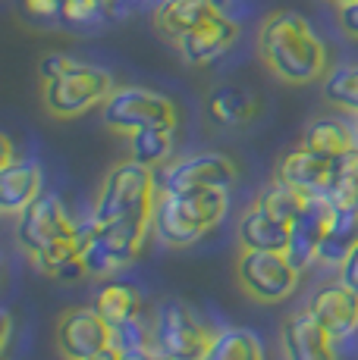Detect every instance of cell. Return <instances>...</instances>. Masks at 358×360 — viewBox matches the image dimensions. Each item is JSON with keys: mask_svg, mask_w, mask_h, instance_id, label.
Listing matches in <instances>:
<instances>
[{"mask_svg": "<svg viewBox=\"0 0 358 360\" xmlns=\"http://www.w3.org/2000/svg\"><path fill=\"white\" fill-rule=\"evenodd\" d=\"M113 79L101 66L75 63L63 75L51 82H41V101L44 110L57 120H75L94 107H104V101L113 94Z\"/></svg>", "mask_w": 358, "mask_h": 360, "instance_id": "obj_6", "label": "cell"}, {"mask_svg": "<svg viewBox=\"0 0 358 360\" xmlns=\"http://www.w3.org/2000/svg\"><path fill=\"white\" fill-rule=\"evenodd\" d=\"M54 338L66 360H88L110 348V323L94 307H70L57 316Z\"/></svg>", "mask_w": 358, "mask_h": 360, "instance_id": "obj_10", "label": "cell"}, {"mask_svg": "<svg viewBox=\"0 0 358 360\" xmlns=\"http://www.w3.org/2000/svg\"><path fill=\"white\" fill-rule=\"evenodd\" d=\"M92 307L104 316L110 326H116V323H126L132 316H142V295H139V288L126 285V282H107L94 295Z\"/></svg>", "mask_w": 358, "mask_h": 360, "instance_id": "obj_24", "label": "cell"}, {"mask_svg": "<svg viewBox=\"0 0 358 360\" xmlns=\"http://www.w3.org/2000/svg\"><path fill=\"white\" fill-rule=\"evenodd\" d=\"M23 6L35 19H60L63 13V0H23Z\"/></svg>", "mask_w": 358, "mask_h": 360, "instance_id": "obj_33", "label": "cell"}, {"mask_svg": "<svg viewBox=\"0 0 358 360\" xmlns=\"http://www.w3.org/2000/svg\"><path fill=\"white\" fill-rule=\"evenodd\" d=\"M299 269L286 251H239L236 282L252 301L280 304L299 288Z\"/></svg>", "mask_w": 358, "mask_h": 360, "instance_id": "obj_8", "label": "cell"}, {"mask_svg": "<svg viewBox=\"0 0 358 360\" xmlns=\"http://www.w3.org/2000/svg\"><path fill=\"white\" fill-rule=\"evenodd\" d=\"M204 360H264V348L252 329L226 326L214 332V342H211Z\"/></svg>", "mask_w": 358, "mask_h": 360, "instance_id": "obj_25", "label": "cell"}, {"mask_svg": "<svg viewBox=\"0 0 358 360\" xmlns=\"http://www.w3.org/2000/svg\"><path fill=\"white\" fill-rule=\"evenodd\" d=\"M79 232V223L66 213L63 200L57 195H41L35 204H29L23 213H19V223H16V238L19 248L25 254H38L41 248H47L51 241L63 238V235Z\"/></svg>", "mask_w": 358, "mask_h": 360, "instance_id": "obj_11", "label": "cell"}, {"mask_svg": "<svg viewBox=\"0 0 358 360\" xmlns=\"http://www.w3.org/2000/svg\"><path fill=\"white\" fill-rule=\"evenodd\" d=\"M327 200L333 207H355L358 204V144L333 157Z\"/></svg>", "mask_w": 358, "mask_h": 360, "instance_id": "obj_27", "label": "cell"}, {"mask_svg": "<svg viewBox=\"0 0 358 360\" xmlns=\"http://www.w3.org/2000/svg\"><path fill=\"white\" fill-rule=\"evenodd\" d=\"M101 122L104 129L116 131V135H132L139 129L148 126H179V113L176 103L163 94L151 91V88L139 85H126V88H113V94L104 101L101 107Z\"/></svg>", "mask_w": 358, "mask_h": 360, "instance_id": "obj_7", "label": "cell"}, {"mask_svg": "<svg viewBox=\"0 0 358 360\" xmlns=\"http://www.w3.org/2000/svg\"><path fill=\"white\" fill-rule=\"evenodd\" d=\"M336 4V10H340V6H349V4H358V0H333Z\"/></svg>", "mask_w": 358, "mask_h": 360, "instance_id": "obj_38", "label": "cell"}, {"mask_svg": "<svg viewBox=\"0 0 358 360\" xmlns=\"http://www.w3.org/2000/svg\"><path fill=\"white\" fill-rule=\"evenodd\" d=\"M110 10L107 0H63V19L66 25H75V29H85V25H94L101 16Z\"/></svg>", "mask_w": 358, "mask_h": 360, "instance_id": "obj_31", "label": "cell"}, {"mask_svg": "<svg viewBox=\"0 0 358 360\" xmlns=\"http://www.w3.org/2000/svg\"><path fill=\"white\" fill-rule=\"evenodd\" d=\"M161 195L157 172L135 163L132 157L116 163L104 176L92 219L94 223H139L151 226L154 200Z\"/></svg>", "mask_w": 358, "mask_h": 360, "instance_id": "obj_3", "label": "cell"}, {"mask_svg": "<svg viewBox=\"0 0 358 360\" xmlns=\"http://www.w3.org/2000/svg\"><path fill=\"white\" fill-rule=\"evenodd\" d=\"M352 129H355V144H358V116H355V126Z\"/></svg>", "mask_w": 358, "mask_h": 360, "instance_id": "obj_39", "label": "cell"}, {"mask_svg": "<svg viewBox=\"0 0 358 360\" xmlns=\"http://www.w3.org/2000/svg\"><path fill=\"white\" fill-rule=\"evenodd\" d=\"M239 248L245 251H286L289 248V226L267 217L261 207H249L239 219Z\"/></svg>", "mask_w": 358, "mask_h": 360, "instance_id": "obj_19", "label": "cell"}, {"mask_svg": "<svg viewBox=\"0 0 358 360\" xmlns=\"http://www.w3.org/2000/svg\"><path fill=\"white\" fill-rule=\"evenodd\" d=\"M44 176L35 160H13L10 166L0 169V210L6 217H19L29 204L44 195L41 191Z\"/></svg>", "mask_w": 358, "mask_h": 360, "instance_id": "obj_17", "label": "cell"}, {"mask_svg": "<svg viewBox=\"0 0 358 360\" xmlns=\"http://www.w3.org/2000/svg\"><path fill=\"white\" fill-rule=\"evenodd\" d=\"M239 179V166L226 154L204 150L183 160H170L157 176L161 191H192V188H223L230 191Z\"/></svg>", "mask_w": 358, "mask_h": 360, "instance_id": "obj_9", "label": "cell"}, {"mask_svg": "<svg viewBox=\"0 0 358 360\" xmlns=\"http://www.w3.org/2000/svg\"><path fill=\"white\" fill-rule=\"evenodd\" d=\"M330 172H333V160L308 150L305 144L289 150L277 166V179H283L286 185H292V188L302 191L305 198H327Z\"/></svg>", "mask_w": 358, "mask_h": 360, "instance_id": "obj_16", "label": "cell"}, {"mask_svg": "<svg viewBox=\"0 0 358 360\" xmlns=\"http://www.w3.org/2000/svg\"><path fill=\"white\" fill-rule=\"evenodd\" d=\"M214 332L189 304L163 301L151 316V335H154L157 357L167 360H204Z\"/></svg>", "mask_w": 358, "mask_h": 360, "instance_id": "obj_5", "label": "cell"}, {"mask_svg": "<svg viewBox=\"0 0 358 360\" xmlns=\"http://www.w3.org/2000/svg\"><path fill=\"white\" fill-rule=\"evenodd\" d=\"M323 98L342 113L358 116V63H342L330 69L323 79Z\"/></svg>", "mask_w": 358, "mask_h": 360, "instance_id": "obj_28", "label": "cell"}, {"mask_svg": "<svg viewBox=\"0 0 358 360\" xmlns=\"http://www.w3.org/2000/svg\"><path fill=\"white\" fill-rule=\"evenodd\" d=\"M110 348L116 354L123 351H135V348H154V335H151V323L144 316H132L126 323L110 326Z\"/></svg>", "mask_w": 358, "mask_h": 360, "instance_id": "obj_30", "label": "cell"}, {"mask_svg": "<svg viewBox=\"0 0 358 360\" xmlns=\"http://www.w3.org/2000/svg\"><path fill=\"white\" fill-rule=\"evenodd\" d=\"M226 210H230V191L223 188L161 191L154 200L151 235L167 248H189L220 226Z\"/></svg>", "mask_w": 358, "mask_h": 360, "instance_id": "obj_2", "label": "cell"}, {"mask_svg": "<svg viewBox=\"0 0 358 360\" xmlns=\"http://www.w3.org/2000/svg\"><path fill=\"white\" fill-rule=\"evenodd\" d=\"M340 25L352 41H358V4L340 6Z\"/></svg>", "mask_w": 358, "mask_h": 360, "instance_id": "obj_35", "label": "cell"}, {"mask_svg": "<svg viewBox=\"0 0 358 360\" xmlns=\"http://www.w3.org/2000/svg\"><path fill=\"white\" fill-rule=\"evenodd\" d=\"M340 282H346L349 288L358 292V245L352 248V254L340 263Z\"/></svg>", "mask_w": 358, "mask_h": 360, "instance_id": "obj_34", "label": "cell"}, {"mask_svg": "<svg viewBox=\"0 0 358 360\" xmlns=\"http://www.w3.org/2000/svg\"><path fill=\"white\" fill-rule=\"evenodd\" d=\"M239 38V22L230 19L226 13H217L208 22L195 25L176 41L179 57L189 66H211L214 60H220Z\"/></svg>", "mask_w": 358, "mask_h": 360, "instance_id": "obj_13", "label": "cell"}, {"mask_svg": "<svg viewBox=\"0 0 358 360\" xmlns=\"http://www.w3.org/2000/svg\"><path fill=\"white\" fill-rule=\"evenodd\" d=\"M302 144H305L308 150H314V154H323L333 160V157H340L342 150H349L355 144V129L333 120V116H321V120L305 126Z\"/></svg>", "mask_w": 358, "mask_h": 360, "instance_id": "obj_23", "label": "cell"}, {"mask_svg": "<svg viewBox=\"0 0 358 360\" xmlns=\"http://www.w3.org/2000/svg\"><path fill=\"white\" fill-rule=\"evenodd\" d=\"M258 57L286 85H311L327 72V47L305 16L273 13L258 29Z\"/></svg>", "mask_w": 358, "mask_h": 360, "instance_id": "obj_1", "label": "cell"}, {"mask_svg": "<svg viewBox=\"0 0 358 360\" xmlns=\"http://www.w3.org/2000/svg\"><path fill=\"white\" fill-rule=\"evenodd\" d=\"M336 207L327 198H308V204L302 207V213L289 223V248L286 257L295 263V269H308L311 263H318L321 241L330 229V219H333Z\"/></svg>", "mask_w": 358, "mask_h": 360, "instance_id": "obj_12", "label": "cell"}, {"mask_svg": "<svg viewBox=\"0 0 358 360\" xmlns=\"http://www.w3.org/2000/svg\"><path fill=\"white\" fill-rule=\"evenodd\" d=\"M0 148H4V157H0V169H4V166L13 163V141L4 135V138H0Z\"/></svg>", "mask_w": 358, "mask_h": 360, "instance_id": "obj_36", "label": "cell"}, {"mask_svg": "<svg viewBox=\"0 0 358 360\" xmlns=\"http://www.w3.org/2000/svg\"><path fill=\"white\" fill-rule=\"evenodd\" d=\"M308 314L321 323L336 342L349 338L358 329V292L349 288L346 282H330L321 285L308 301Z\"/></svg>", "mask_w": 358, "mask_h": 360, "instance_id": "obj_14", "label": "cell"}, {"mask_svg": "<svg viewBox=\"0 0 358 360\" xmlns=\"http://www.w3.org/2000/svg\"><path fill=\"white\" fill-rule=\"evenodd\" d=\"M79 251H82V238H79V232H73V235H63V238H57V241H51L47 248H41L38 254H32V263H35V269L38 273H44V276H60L70 263L79 260Z\"/></svg>", "mask_w": 358, "mask_h": 360, "instance_id": "obj_29", "label": "cell"}, {"mask_svg": "<svg viewBox=\"0 0 358 360\" xmlns=\"http://www.w3.org/2000/svg\"><path fill=\"white\" fill-rule=\"evenodd\" d=\"M217 13H223V0H161L154 10V25L170 41H179L189 29L208 22Z\"/></svg>", "mask_w": 358, "mask_h": 360, "instance_id": "obj_18", "label": "cell"}, {"mask_svg": "<svg viewBox=\"0 0 358 360\" xmlns=\"http://www.w3.org/2000/svg\"><path fill=\"white\" fill-rule=\"evenodd\" d=\"M176 148V129L173 126H148L129 135V157L148 169H163L173 157Z\"/></svg>", "mask_w": 358, "mask_h": 360, "instance_id": "obj_22", "label": "cell"}, {"mask_svg": "<svg viewBox=\"0 0 358 360\" xmlns=\"http://www.w3.org/2000/svg\"><path fill=\"white\" fill-rule=\"evenodd\" d=\"M75 63H79V60H73L70 53H44L38 63V75H41V82H51V79H57V75H63L66 69H73Z\"/></svg>", "mask_w": 358, "mask_h": 360, "instance_id": "obj_32", "label": "cell"}, {"mask_svg": "<svg viewBox=\"0 0 358 360\" xmlns=\"http://www.w3.org/2000/svg\"><path fill=\"white\" fill-rule=\"evenodd\" d=\"M204 107H208L211 122H217V126H223V129L245 126V122H252L254 113H258V101L239 85L214 88V91L208 94V103H204Z\"/></svg>", "mask_w": 358, "mask_h": 360, "instance_id": "obj_20", "label": "cell"}, {"mask_svg": "<svg viewBox=\"0 0 358 360\" xmlns=\"http://www.w3.org/2000/svg\"><path fill=\"white\" fill-rule=\"evenodd\" d=\"M286 360H336V338L311 314H292L280 329Z\"/></svg>", "mask_w": 358, "mask_h": 360, "instance_id": "obj_15", "label": "cell"}, {"mask_svg": "<svg viewBox=\"0 0 358 360\" xmlns=\"http://www.w3.org/2000/svg\"><path fill=\"white\" fill-rule=\"evenodd\" d=\"M148 235H151V226H139V223H94V219L82 223L79 260L85 266V276L104 279V276L116 273V269L129 266L139 257Z\"/></svg>", "mask_w": 358, "mask_h": 360, "instance_id": "obj_4", "label": "cell"}, {"mask_svg": "<svg viewBox=\"0 0 358 360\" xmlns=\"http://www.w3.org/2000/svg\"><path fill=\"white\" fill-rule=\"evenodd\" d=\"M305 204H308V198L302 195V191H295L292 185H286L283 179H273V182H267L264 188L254 195V207H261L267 217L280 219V223H286V226L292 223L295 217H299Z\"/></svg>", "mask_w": 358, "mask_h": 360, "instance_id": "obj_26", "label": "cell"}, {"mask_svg": "<svg viewBox=\"0 0 358 360\" xmlns=\"http://www.w3.org/2000/svg\"><path fill=\"white\" fill-rule=\"evenodd\" d=\"M355 245H358V204L355 207H336L333 219H330V229L321 241L318 263L340 266V263L352 254Z\"/></svg>", "mask_w": 358, "mask_h": 360, "instance_id": "obj_21", "label": "cell"}, {"mask_svg": "<svg viewBox=\"0 0 358 360\" xmlns=\"http://www.w3.org/2000/svg\"><path fill=\"white\" fill-rule=\"evenodd\" d=\"M88 360H120V357H116L113 348H107V351H101V354H94V357H88Z\"/></svg>", "mask_w": 358, "mask_h": 360, "instance_id": "obj_37", "label": "cell"}]
</instances>
